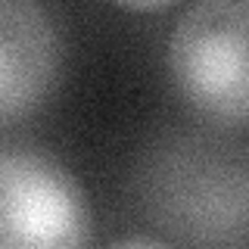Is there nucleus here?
<instances>
[{
  "instance_id": "obj_1",
  "label": "nucleus",
  "mask_w": 249,
  "mask_h": 249,
  "mask_svg": "<svg viewBox=\"0 0 249 249\" xmlns=\"http://www.w3.org/2000/svg\"><path fill=\"white\" fill-rule=\"evenodd\" d=\"M175 88L202 115L249 124V0H196L168 37Z\"/></svg>"
},
{
  "instance_id": "obj_2",
  "label": "nucleus",
  "mask_w": 249,
  "mask_h": 249,
  "mask_svg": "<svg viewBox=\"0 0 249 249\" xmlns=\"http://www.w3.org/2000/svg\"><path fill=\"white\" fill-rule=\"evenodd\" d=\"M90 218L78 184L56 162L6 146L0 156V246L75 249L88 243Z\"/></svg>"
},
{
  "instance_id": "obj_3",
  "label": "nucleus",
  "mask_w": 249,
  "mask_h": 249,
  "mask_svg": "<svg viewBox=\"0 0 249 249\" xmlns=\"http://www.w3.org/2000/svg\"><path fill=\"white\" fill-rule=\"evenodd\" d=\"M59 78V35L41 0H0V115L25 119Z\"/></svg>"
},
{
  "instance_id": "obj_4",
  "label": "nucleus",
  "mask_w": 249,
  "mask_h": 249,
  "mask_svg": "<svg viewBox=\"0 0 249 249\" xmlns=\"http://www.w3.org/2000/svg\"><path fill=\"white\" fill-rule=\"evenodd\" d=\"M115 6H124V10H134V13H150V10H165L175 0H112Z\"/></svg>"
},
{
  "instance_id": "obj_5",
  "label": "nucleus",
  "mask_w": 249,
  "mask_h": 249,
  "mask_svg": "<svg viewBox=\"0 0 249 249\" xmlns=\"http://www.w3.org/2000/svg\"><path fill=\"white\" fill-rule=\"evenodd\" d=\"M159 240H150V237H131V240H119L115 246H153Z\"/></svg>"
}]
</instances>
